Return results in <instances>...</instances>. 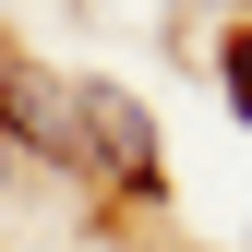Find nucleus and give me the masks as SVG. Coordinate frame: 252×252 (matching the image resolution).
I'll return each instance as SVG.
<instances>
[{"instance_id": "obj_3", "label": "nucleus", "mask_w": 252, "mask_h": 252, "mask_svg": "<svg viewBox=\"0 0 252 252\" xmlns=\"http://www.w3.org/2000/svg\"><path fill=\"white\" fill-rule=\"evenodd\" d=\"M228 96H240V120H252V36H228Z\"/></svg>"}, {"instance_id": "obj_2", "label": "nucleus", "mask_w": 252, "mask_h": 252, "mask_svg": "<svg viewBox=\"0 0 252 252\" xmlns=\"http://www.w3.org/2000/svg\"><path fill=\"white\" fill-rule=\"evenodd\" d=\"M0 120H12V132L36 144V156H72V168H84V132H72V96H60L48 72H0Z\"/></svg>"}, {"instance_id": "obj_1", "label": "nucleus", "mask_w": 252, "mask_h": 252, "mask_svg": "<svg viewBox=\"0 0 252 252\" xmlns=\"http://www.w3.org/2000/svg\"><path fill=\"white\" fill-rule=\"evenodd\" d=\"M72 132L96 144V168L120 180V192H156V120L120 96V84H72Z\"/></svg>"}]
</instances>
